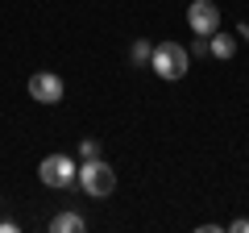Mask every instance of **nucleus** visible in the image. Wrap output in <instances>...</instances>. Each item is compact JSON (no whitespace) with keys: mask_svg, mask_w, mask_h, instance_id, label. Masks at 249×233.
<instances>
[{"mask_svg":"<svg viewBox=\"0 0 249 233\" xmlns=\"http://www.w3.org/2000/svg\"><path fill=\"white\" fill-rule=\"evenodd\" d=\"M83 229H88V221L79 213H58L50 221V233H83Z\"/></svg>","mask_w":249,"mask_h":233,"instance_id":"nucleus-7","label":"nucleus"},{"mask_svg":"<svg viewBox=\"0 0 249 233\" xmlns=\"http://www.w3.org/2000/svg\"><path fill=\"white\" fill-rule=\"evenodd\" d=\"M150 54H154V46L145 42V38H137V42H133V50H129V58H133L137 67H150Z\"/></svg>","mask_w":249,"mask_h":233,"instance_id":"nucleus-8","label":"nucleus"},{"mask_svg":"<svg viewBox=\"0 0 249 233\" xmlns=\"http://www.w3.org/2000/svg\"><path fill=\"white\" fill-rule=\"evenodd\" d=\"M187 25L196 38H212L220 29V9H216V0H191V9H187Z\"/></svg>","mask_w":249,"mask_h":233,"instance_id":"nucleus-4","label":"nucleus"},{"mask_svg":"<svg viewBox=\"0 0 249 233\" xmlns=\"http://www.w3.org/2000/svg\"><path fill=\"white\" fill-rule=\"evenodd\" d=\"M237 34H241V38L249 42V21H241V25H237Z\"/></svg>","mask_w":249,"mask_h":233,"instance_id":"nucleus-12","label":"nucleus"},{"mask_svg":"<svg viewBox=\"0 0 249 233\" xmlns=\"http://www.w3.org/2000/svg\"><path fill=\"white\" fill-rule=\"evenodd\" d=\"M229 233H249V221H245V216H237V221L229 225Z\"/></svg>","mask_w":249,"mask_h":233,"instance_id":"nucleus-11","label":"nucleus"},{"mask_svg":"<svg viewBox=\"0 0 249 233\" xmlns=\"http://www.w3.org/2000/svg\"><path fill=\"white\" fill-rule=\"evenodd\" d=\"M191 54H196V58H208V54H212V46H208V38H199V42L191 46Z\"/></svg>","mask_w":249,"mask_h":233,"instance_id":"nucleus-10","label":"nucleus"},{"mask_svg":"<svg viewBox=\"0 0 249 233\" xmlns=\"http://www.w3.org/2000/svg\"><path fill=\"white\" fill-rule=\"evenodd\" d=\"M208 46H212V58H224V63L237 54V38H232V34H220V29L208 38Z\"/></svg>","mask_w":249,"mask_h":233,"instance_id":"nucleus-6","label":"nucleus"},{"mask_svg":"<svg viewBox=\"0 0 249 233\" xmlns=\"http://www.w3.org/2000/svg\"><path fill=\"white\" fill-rule=\"evenodd\" d=\"M187 67H191V54H187V46H178V42H158L154 46V54H150V71L158 75V79H183L187 75Z\"/></svg>","mask_w":249,"mask_h":233,"instance_id":"nucleus-1","label":"nucleus"},{"mask_svg":"<svg viewBox=\"0 0 249 233\" xmlns=\"http://www.w3.org/2000/svg\"><path fill=\"white\" fill-rule=\"evenodd\" d=\"M79 158H100V142L96 137H83L79 142Z\"/></svg>","mask_w":249,"mask_h":233,"instance_id":"nucleus-9","label":"nucleus"},{"mask_svg":"<svg viewBox=\"0 0 249 233\" xmlns=\"http://www.w3.org/2000/svg\"><path fill=\"white\" fill-rule=\"evenodd\" d=\"M75 183H79L91 200H104V196L116 192V171L108 167L104 158H83L79 162V179H75Z\"/></svg>","mask_w":249,"mask_h":233,"instance_id":"nucleus-2","label":"nucleus"},{"mask_svg":"<svg viewBox=\"0 0 249 233\" xmlns=\"http://www.w3.org/2000/svg\"><path fill=\"white\" fill-rule=\"evenodd\" d=\"M37 179H42L46 188H71V183L79 179V162L67 158V154H46V158L37 162Z\"/></svg>","mask_w":249,"mask_h":233,"instance_id":"nucleus-3","label":"nucleus"},{"mask_svg":"<svg viewBox=\"0 0 249 233\" xmlns=\"http://www.w3.org/2000/svg\"><path fill=\"white\" fill-rule=\"evenodd\" d=\"M62 79L54 71H37V75H29V96L37 100V104H58L62 100Z\"/></svg>","mask_w":249,"mask_h":233,"instance_id":"nucleus-5","label":"nucleus"}]
</instances>
